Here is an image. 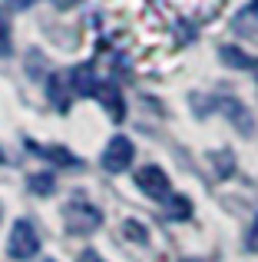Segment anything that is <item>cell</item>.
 <instances>
[{
  "label": "cell",
  "instance_id": "6da1fadb",
  "mask_svg": "<svg viewBox=\"0 0 258 262\" xmlns=\"http://www.w3.org/2000/svg\"><path fill=\"white\" fill-rule=\"evenodd\" d=\"M63 216H66V229L76 232V236H90V232H96L99 223H103V212H99L96 206H90L86 199L70 203L63 209Z\"/></svg>",
  "mask_w": 258,
  "mask_h": 262
},
{
  "label": "cell",
  "instance_id": "7a4b0ae2",
  "mask_svg": "<svg viewBox=\"0 0 258 262\" xmlns=\"http://www.w3.org/2000/svg\"><path fill=\"white\" fill-rule=\"evenodd\" d=\"M40 249V236L37 229H33L30 219H17L10 229V243H7V252H10V259H33Z\"/></svg>",
  "mask_w": 258,
  "mask_h": 262
},
{
  "label": "cell",
  "instance_id": "3957f363",
  "mask_svg": "<svg viewBox=\"0 0 258 262\" xmlns=\"http://www.w3.org/2000/svg\"><path fill=\"white\" fill-rule=\"evenodd\" d=\"M133 156H136V146L129 143V136H113L103 149V166L110 173H123V169H129Z\"/></svg>",
  "mask_w": 258,
  "mask_h": 262
},
{
  "label": "cell",
  "instance_id": "277c9868",
  "mask_svg": "<svg viewBox=\"0 0 258 262\" xmlns=\"http://www.w3.org/2000/svg\"><path fill=\"white\" fill-rule=\"evenodd\" d=\"M136 186H139L146 196H152V199H169V192H172L169 176L162 173L159 166H142V169H136Z\"/></svg>",
  "mask_w": 258,
  "mask_h": 262
},
{
  "label": "cell",
  "instance_id": "5b68a950",
  "mask_svg": "<svg viewBox=\"0 0 258 262\" xmlns=\"http://www.w3.org/2000/svg\"><path fill=\"white\" fill-rule=\"evenodd\" d=\"M70 80H73V93L76 96H96V90H99V77H96V70H93V63H80L76 70L70 73Z\"/></svg>",
  "mask_w": 258,
  "mask_h": 262
},
{
  "label": "cell",
  "instance_id": "8992f818",
  "mask_svg": "<svg viewBox=\"0 0 258 262\" xmlns=\"http://www.w3.org/2000/svg\"><path fill=\"white\" fill-rule=\"evenodd\" d=\"M96 96H99V103H103V110L110 113V120H116V123H119V120L126 116V103H123V96H119L116 83H99Z\"/></svg>",
  "mask_w": 258,
  "mask_h": 262
},
{
  "label": "cell",
  "instance_id": "52a82bcc",
  "mask_svg": "<svg viewBox=\"0 0 258 262\" xmlns=\"http://www.w3.org/2000/svg\"><path fill=\"white\" fill-rule=\"evenodd\" d=\"M46 93H50V100L57 103L60 113H66V110H70V93H73V86L63 83V77H60V73H53V77L46 80Z\"/></svg>",
  "mask_w": 258,
  "mask_h": 262
},
{
  "label": "cell",
  "instance_id": "ba28073f",
  "mask_svg": "<svg viewBox=\"0 0 258 262\" xmlns=\"http://www.w3.org/2000/svg\"><path fill=\"white\" fill-rule=\"evenodd\" d=\"M166 212H169V219H175V223H186V219H192V203H189L186 196H175V192H169Z\"/></svg>",
  "mask_w": 258,
  "mask_h": 262
},
{
  "label": "cell",
  "instance_id": "9c48e42d",
  "mask_svg": "<svg viewBox=\"0 0 258 262\" xmlns=\"http://www.w3.org/2000/svg\"><path fill=\"white\" fill-rule=\"evenodd\" d=\"M222 63L225 67H239V70H252L258 60H252L248 53H242L239 47H222Z\"/></svg>",
  "mask_w": 258,
  "mask_h": 262
},
{
  "label": "cell",
  "instance_id": "30bf717a",
  "mask_svg": "<svg viewBox=\"0 0 258 262\" xmlns=\"http://www.w3.org/2000/svg\"><path fill=\"white\" fill-rule=\"evenodd\" d=\"M27 186H30V189L37 192V196H50V192H53V186H57V183H53V176H50V173H33Z\"/></svg>",
  "mask_w": 258,
  "mask_h": 262
},
{
  "label": "cell",
  "instance_id": "8fae6325",
  "mask_svg": "<svg viewBox=\"0 0 258 262\" xmlns=\"http://www.w3.org/2000/svg\"><path fill=\"white\" fill-rule=\"evenodd\" d=\"M46 156H50V160H60V166H76V156L66 153V149H60V146H50Z\"/></svg>",
  "mask_w": 258,
  "mask_h": 262
},
{
  "label": "cell",
  "instance_id": "7c38bea8",
  "mask_svg": "<svg viewBox=\"0 0 258 262\" xmlns=\"http://www.w3.org/2000/svg\"><path fill=\"white\" fill-rule=\"evenodd\" d=\"M0 57H10V27L4 13H0Z\"/></svg>",
  "mask_w": 258,
  "mask_h": 262
},
{
  "label": "cell",
  "instance_id": "4fadbf2b",
  "mask_svg": "<svg viewBox=\"0 0 258 262\" xmlns=\"http://www.w3.org/2000/svg\"><path fill=\"white\" fill-rule=\"evenodd\" d=\"M123 232H126V236H133L136 243H146V229H142L139 223H133V219H129V223H123Z\"/></svg>",
  "mask_w": 258,
  "mask_h": 262
},
{
  "label": "cell",
  "instance_id": "5bb4252c",
  "mask_svg": "<svg viewBox=\"0 0 258 262\" xmlns=\"http://www.w3.org/2000/svg\"><path fill=\"white\" fill-rule=\"evenodd\" d=\"M248 249H252V252H258V216H255L252 229H248Z\"/></svg>",
  "mask_w": 258,
  "mask_h": 262
},
{
  "label": "cell",
  "instance_id": "9a60e30c",
  "mask_svg": "<svg viewBox=\"0 0 258 262\" xmlns=\"http://www.w3.org/2000/svg\"><path fill=\"white\" fill-rule=\"evenodd\" d=\"M7 4H10V7H17V10H27V7H33L37 0H7Z\"/></svg>",
  "mask_w": 258,
  "mask_h": 262
},
{
  "label": "cell",
  "instance_id": "2e32d148",
  "mask_svg": "<svg viewBox=\"0 0 258 262\" xmlns=\"http://www.w3.org/2000/svg\"><path fill=\"white\" fill-rule=\"evenodd\" d=\"M80 262H103V259H99V256H96V252H93V249H86L83 256H80Z\"/></svg>",
  "mask_w": 258,
  "mask_h": 262
},
{
  "label": "cell",
  "instance_id": "e0dca14e",
  "mask_svg": "<svg viewBox=\"0 0 258 262\" xmlns=\"http://www.w3.org/2000/svg\"><path fill=\"white\" fill-rule=\"evenodd\" d=\"M245 17H258V0H252V4L245 7Z\"/></svg>",
  "mask_w": 258,
  "mask_h": 262
},
{
  "label": "cell",
  "instance_id": "ac0fdd59",
  "mask_svg": "<svg viewBox=\"0 0 258 262\" xmlns=\"http://www.w3.org/2000/svg\"><path fill=\"white\" fill-rule=\"evenodd\" d=\"M73 4H76V0H57V7H63V10H66V7H73Z\"/></svg>",
  "mask_w": 258,
  "mask_h": 262
},
{
  "label": "cell",
  "instance_id": "d6986e66",
  "mask_svg": "<svg viewBox=\"0 0 258 262\" xmlns=\"http://www.w3.org/2000/svg\"><path fill=\"white\" fill-rule=\"evenodd\" d=\"M252 73H255V77H258V63H255V67H252Z\"/></svg>",
  "mask_w": 258,
  "mask_h": 262
},
{
  "label": "cell",
  "instance_id": "ffe728a7",
  "mask_svg": "<svg viewBox=\"0 0 258 262\" xmlns=\"http://www.w3.org/2000/svg\"><path fill=\"white\" fill-rule=\"evenodd\" d=\"M0 163H4V149H0Z\"/></svg>",
  "mask_w": 258,
  "mask_h": 262
},
{
  "label": "cell",
  "instance_id": "44dd1931",
  "mask_svg": "<svg viewBox=\"0 0 258 262\" xmlns=\"http://www.w3.org/2000/svg\"><path fill=\"white\" fill-rule=\"evenodd\" d=\"M0 219H4V206H0Z\"/></svg>",
  "mask_w": 258,
  "mask_h": 262
},
{
  "label": "cell",
  "instance_id": "7402d4cb",
  "mask_svg": "<svg viewBox=\"0 0 258 262\" xmlns=\"http://www.w3.org/2000/svg\"><path fill=\"white\" fill-rule=\"evenodd\" d=\"M46 262H53V259H46Z\"/></svg>",
  "mask_w": 258,
  "mask_h": 262
}]
</instances>
